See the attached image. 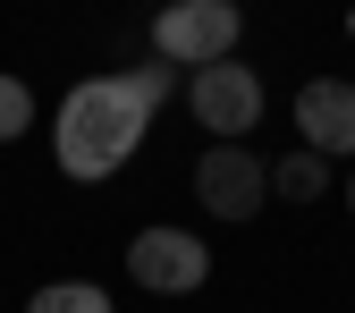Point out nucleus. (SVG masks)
Segmentation results:
<instances>
[{
    "instance_id": "f257e3e1",
    "label": "nucleus",
    "mask_w": 355,
    "mask_h": 313,
    "mask_svg": "<svg viewBox=\"0 0 355 313\" xmlns=\"http://www.w3.org/2000/svg\"><path fill=\"white\" fill-rule=\"evenodd\" d=\"M144 127H153V102L136 94V76H85L60 102V119H51V153H60L68 178L102 187L110 169H127V153L144 144Z\"/></svg>"
},
{
    "instance_id": "f03ea898",
    "label": "nucleus",
    "mask_w": 355,
    "mask_h": 313,
    "mask_svg": "<svg viewBox=\"0 0 355 313\" xmlns=\"http://www.w3.org/2000/svg\"><path fill=\"white\" fill-rule=\"evenodd\" d=\"M237 34H245V17H237V0H169L161 9V26H153V60H169V68H220V60H237Z\"/></svg>"
},
{
    "instance_id": "7ed1b4c3",
    "label": "nucleus",
    "mask_w": 355,
    "mask_h": 313,
    "mask_svg": "<svg viewBox=\"0 0 355 313\" xmlns=\"http://www.w3.org/2000/svg\"><path fill=\"white\" fill-rule=\"evenodd\" d=\"M127 271H136V288H153V296H195L211 280V254H203L195 229H136Z\"/></svg>"
},
{
    "instance_id": "20e7f679",
    "label": "nucleus",
    "mask_w": 355,
    "mask_h": 313,
    "mask_svg": "<svg viewBox=\"0 0 355 313\" xmlns=\"http://www.w3.org/2000/svg\"><path fill=\"white\" fill-rule=\"evenodd\" d=\"M195 203L211 220H254L262 203H271V169H262L254 153H237V144H211L195 161Z\"/></svg>"
},
{
    "instance_id": "39448f33",
    "label": "nucleus",
    "mask_w": 355,
    "mask_h": 313,
    "mask_svg": "<svg viewBox=\"0 0 355 313\" xmlns=\"http://www.w3.org/2000/svg\"><path fill=\"white\" fill-rule=\"evenodd\" d=\"M187 110L211 127V136H245V127L262 119V76L245 60H220V68H195L187 85Z\"/></svg>"
},
{
    "instance_id": "423d86ee",
    "label": "nucleus",
    "mask_w": 355,
    "mask_h": 313,
    "mask_svg": "<svg viewBox=\"0 0 355 313\" xmlns=\"http://www.w3.org/2000/svg\"><path fill=\"white\" fill-rule=\"evenodd\" d=\"M296 127H304V153H347L355 161V85L347 76H313L296 94Z\"/></svg>"
},
{
    "instance_id": "0eeeda50",
    "label": "nucleus",
    "mask_w": 355,
    "mask_h": 313,
    "mask_svg": "<svg viewBox=\"0 0 355 313\" xmlns=\"http://www.w3.org/2000/svg\"><path fill=\"white\" fill-rule=\"evenodd\" d=\"M322 187H330V161L322 153H288L271 169V195H288V203H322Z\"/></svg>"
},
{
    "instance_id": "6e6552de",
    "label": "nucleus",
    "mask_w": 355,
    "mask_h": 313,
    "mask_svg": "<svg viewBox=\"0 0 355 313\" xmlns=\"http://www.w3.org/2000/svg\"><path fill=\"white\" fill-rule=\"evenodd\" d=\"M26 313H110V296H102L94 280H60V288H42Z\"/></svg>"
},
{
    "instance_id": "1a4fd4ad",
    "label": "nucleus",
    "mask_w": 355,
    "mask_h": 313,
    "mask_svg": "<svg viewBox=\"0 0 355 313\" xmlns=\"http://www.w3.org/2000/svg\"><path fill=\"white\" fill-rule=\"evenodd\" d=\"M26 127H34V94H26L17 76H0V144H17Z\"/></svg>"
},
{
    "instance_id": "9d476101",
    "label": "nucleus",
    "mask_w": 355,
    "mask_h": 313,
    "mask_svg": "<svg viewBox=\"0 0 355 313\" xmlns=\"http://www.w3.org/2000/svg\"><path fill=\"white\" fill-rule=\"evenodd\" d=\"M127 76H136V94H144L153 110H161V102L178 94V68H169V60H144V68H127Z\"/></svg>"
},
{
    "instance_id": "9b49d317",
    "label": "nucleus",
    "mask_w": 355,
    "mask_h": 313,
    "mask_svg": "<svg viewBox=\"0 0 355 313\" xmlns=\"http://www.w3.org/2000/svg\"><path fill=\"white\" fill-rule=\"evenodd\" d=\"M347 212H355V178H347Z\"/></svg>"
},
{
    "instance_id": "f8f14e48",
    "label": "nucleus",
    "mask_w": 355,
    "mask_h": 313,
    "mask_svg": "<svg viewBox=\"0 0 355 313\" xmlns=\"http://www.w3.org/2000/svg\"><path fill=\"white\" fill-rule=\"evenodd\" d=\"M347 34H355V17H347Z\"/></svg>"
}]
</instances>
